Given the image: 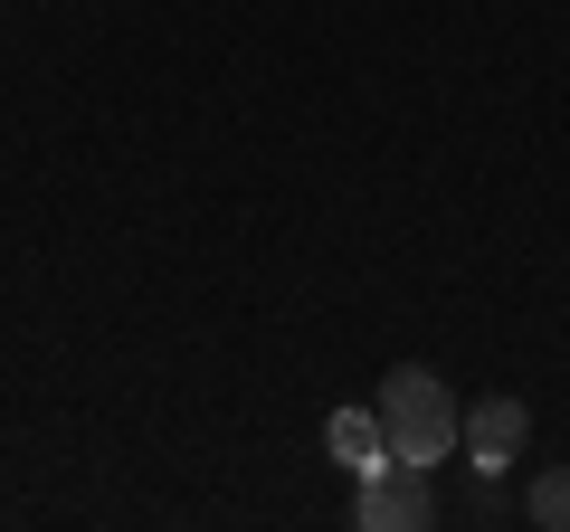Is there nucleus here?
Returning <instances> with one entry per match:
<instances>
[{
  "instance_id": "nucleus-1",
  "label": "nucleus",
  "mask_w": 570,
  "mask_h": 532,
  "mask_svg": "<svg viewBox=\"0 0 570 532\" xmlns=\"http://www.w3.org/2000/svg\"><path fill=\"white\" fill-rule=\"evenodd\" d=\"M371 410H381L390 456H400V466H428V475H438V456H448L456 428H466V418H456V400H448V381H438V371H419V362L390 371Z\"/></svg>"
},
{
  "instance_id": "nucleus-3",
  "label": "nucleus",
  "mask_w": 570,
  "mask_h": 532,
  "mask_svg": "<svg viewBox=\"0 0 570 532\" xmlns=\"http://www.w3.org/2000/svg\"><path fill=\"white\" fill-rule=\"evenodd\" d=\"M456 447L475 456V475H504L513 456L532 447V410H523V400H475L466 428H456Z\"/></svg>"
},
{
  "instance_id": "nucleus-2",
  "label": "nucleus",
  "mask_w": 570,
  "mask_h": 532,
  "mask_svg": "<svg viewBox=\"0 0 570 532\" xmlns=\"http://www.w3.org/2000/svg\"><path fill=\"white\" fill-rule=\"evenodd\" d=\"M352 523L362 532H419V523H438V494H428V466H371V475H352Z\"/></svg>"
},
{
  "instance_id": "nucleus-5",
  "label": "nucleus",
  "mask_w": 570,
  "mask_h": 532,
  "mask_svg": "<svg viewBox=\"0 0 570 532\" xmlns=\"http://www.w3.org/2000/svg\"><path fill=\"white\" fill-rule=\"evenodd\" d=\"M523 513H532V523H542V532H570V466H551L542 485L523 494Z\"/></svg>"
},
{
  "instance_id": "nucleus-4",
  "label": "nucleus",
  "mask_w": 570,
  "mask_h": 532,
  "mask_svg": "<svg viewBox=\"0 0 570 532\" xmlns=\"http://www.w3.org/2000/svg\"><path fill=\"white\" fill-rule=\"evenodd\" d=\"M324 447H333V466H352V475L390 466V437H381V410H333V418H324Z\"/></svg>"
}]
</instances>
